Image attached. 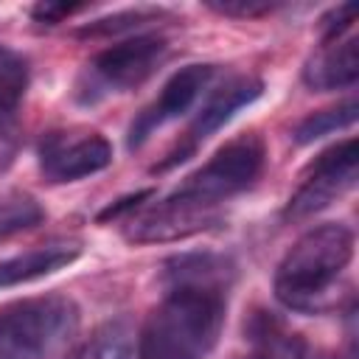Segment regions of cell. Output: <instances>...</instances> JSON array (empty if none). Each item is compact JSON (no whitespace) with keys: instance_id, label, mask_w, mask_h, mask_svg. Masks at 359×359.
Instances as JSON below:
<instances>
[{"instance_id":"obj_17","label":"cell","mask_w":359,"mask_h":359,"mask_svg":"<svg viewBox=\"0 0 359 359\" xmlns=\"http://www.w3.org/2000/svg\"><path fill=\"white\" fill-rule=\"evenodd\" d=\"M356 112H359L356 101H345V104H339V107L314 112V115H309L306 121L297 123V129H294V140H297L300 146L314 143V140H320L323 135H331V132H337V129L351 126V123L356 121Z\"/></svg>"},{"instance_id":"obj_15","label":"cell","mask_w":359,"mask_h":359,"mask_svg":"<svg viewBox=\"0 0 359 359\" xmlns=\"http://www.w3.org/2000/svg\"><path fill=\"white\" fill-rule=\"evenodd\" d=\"M28 87V65L20 53L0 45V126L20 107Z\"/></svg>"},{"instance_id":"obj_5","label":"cell","mask_w":359,"mask_h":359,"mask_svg":"<svg viewBox=\"0 0 359 359\" xmlns=\"http://www.w3.org/2000/svg\"><path fill=\"white\" fill-rule=\"evenodd\" d=\"M165 50L168 42L157 34H137L104 48L84 65L76 81V101L98 104L107 95L135 90L157 70V65L165 59Z\"/></svg>"},{"instance_id":"obj_9","label":"cell","mask_w":359,"mask_h":359,"mask_svg":"<svg viewBox=\"0 0 359 359\" xmlns=\"http://www.w3.org/2000/svg\"><path fill=\"white\" fill-rule=\"evenodd\" d=\"M261 90H264V84H261L258 79H252V76H236V79H230L227 84H222V87L199 107L196 118L191 121V126H188V132L182 135V140L177 143V149L168 151L165 160H163L160 165H154V171H168V168H174L177 163L188 160V157L196 151V146H199L202 140H208L216 129H222L241 107H250V104L261 95Z\"/></svg>"},{"instance_id":"obj_3","label":"cell","mask_w":359,"mask_h":359,"mask_svg":"<svg viewBox=\"0 0 359 359\" xmlns=\"http://www.w3.org/2000/svg\"><path fill=\"white\" fill-rule=\"evenodd\" d=\"M79 325V306L42 294L0 309V359H50Z\"/></svg>"},{"instance_id":"obj_23","label":"cell","mask_w":359,"mask_h":359,"mask_svg":"<svg viewBox=\"0 0 359 359\" xmlns=\"http://www.w3.org/2000/svg\"><path fill=\"white\" fill-rule=\"evenodd\" d=\"M8 157H11V140H8V135L0 126V168L8 163Z\"/></svg>"},{"instance_id":"obj_6","label":"cell","mask_w":359,"mask_h":359,"mask_svg":"<svg viewBox=\"0 0 359 359\" xmlns=\"http://www.w3.org/2000/svg\"><path fill=\"white\" fill-rule=\"evenodd\" d=\"M356 163H359L356 137H348V140L325 149L323 154H317L306 171L303 185L289 199L283 216L286 219H306V216L328 208L337 196H342L345 191L353 188Z\"/></svg>"},{"instance_id":"obj_8","label":"cell","mask_w":359,"mask_h":359,"mask_svg":"<svg viewBox=\"0 0 359 359\" xmlns=\"http://www.w3.org/2000/svg\"><path fill=\"white\" fill-rule=\"evenodd\" d=\"M216 67L213 65H188L182 70H177L160 90V95L143 107L137 112V118L132 121L129 126V137H126V146L129 149H137L143 146L160 126H165L168 121L185 115L196 101L199 95L205 93V87L210 84Z\"/></svg>"},{"instance_id":"obj_14","label":"cell","mask_w":359,"mask_h":359,"mask_svg":"<svg viewBox=\"0 0 359 359\" xmlns=\"http://www.w3.org/2000/svg\"><path fill=\"white\" fill-rule=\"evenodd\" d=\"M250 339L255 345L250 359H314L309 345L269 314H258L250 323Z\"/></svg>"},{"instance_id":"obj_19","label":"cell","mask_w":359,"mask_h":359,"mask_svg":"<svg viewBox=\"0 0 359 359\" xmlns=\"http://www.w3.org/2000/svg\"><path fill=\"white\" fill-rule=\"evenodd\" d=\"M205 6L224 17H261L278 8L275 3H261V0H208Z\"/></svg>"},{"instance_id":"obj_2","label":"cell","mask_w":359,"mask_h":359,"mask_svg":"<svg viewBox=\"0 0 359 359\" xmlns=\"http://www.w3.org/2000/svg\"><path fill=\"white\" fill-rule=\"evenodd\" d=\"M353 258V233L345 224H320L303 233L275 272V297L292 309L317 314L337 303V280Z\"/></svg>"},{"instance_id":"obj_20","label":"cell","mask_w":359,"mask_h":359,"mask_svg":"<svg viewBox=\"0 0 359 359\" xmlns=\"http://www.w3.org/2000/svg\"><path fill=\"white\" fill-rule=\"evenodd\" d=\"M353 17H356V3H342V6H337V8H331L323 20H320V28H323V42L325 45H331V42H337V36L353 22Z\"/></svg>"},{"instance_id":"obj_21","label":"cell","mask_w":359,"mask_h":359,"mask_svg":"<svg viewBox=\"0 0 359 359\" xmlns=\"http://www.w3.org/2000/svg\"><path fill=\"white\" fill-rule=\"evenodd\" d=\"M79 8H81V6H70V3H39V6L31 8V14H34V20L53 25V22H62L65 17H70V14L79 11Z\"/></svg>"},{"instance_id":"obj_18","label":"cell","mask_w":359,"mask_h":359,"mask_svg":"<svg viewBox=\"0 0 359 359\" xmlns=\"http://www.w3.org/2000/svg\"><path fill=\"white\" fill-rule=\"evenodd\" d=\"M157 11H143V8H135V11H123V14H115V17H107V20H95L90 22L87 28H81V36H107V34H118V31H129L140 22H146L149 17H154Z\"/></svg>"},{"instance_id":"obj_1","label":"cell","mask_w":359,"mask_h":359,"mask_svg":"<svg viewBox=\"0 0 359 359\" xmlns=\"http://www.w3.org/2000/svg\"><path fill=\"white\" fill-rule=\"evenodd\" d=\"M233 264L194 252L165 264V294L146 317L137 359H208L227 317Z\"/></svg>"},{"instance_id":"obj_11","label":"cell","mask_w":359,"mask_h":359,"mask_svg":"<svg viewBox=\"0 0 359 359\" xmlns=\"http://www.w3.org/2000/svg\"><path fill=\"white\" fill-rule=\"evenodd\" d=\"M219 216L216 213H199L191 208H180L171 202H160L154 210H149L146 216H140L137 222H132V227L126 230V238L135 244H149V241H174V238H185L194 236L210 224H216Z\"/></svg>"},{"instance_id":"obj_12","label":"cell","mask_w":359,"mask_h":359,"mask_svg":"<svg viewBox=\"0 0 359 359\" xmlns=\"http://www.w3.org/2000/svg\"><path fill=\"white\" fill-rule=\"evenodd\" d=\"M359 79V56H356V39H348L342 45H325L314 59L303 67V81L311 90H339L351 87Z\"/></svg>"},{"instance_id":"obj_22","label":"cell","mask_w":359,"mask_h":359,"mask_svg":"<svg viewBox=\"0 0 359 359\" xmlns=\"http://www.w3.org/2000/svg\"><path fill=\"white\" fill-rule=\"evenodd\" d=\"M151 196V191H137V194H132V196H123V199H118V202H112L109 208H104L101 213H98V222H107V219H118L121 213H126V210H132V208H137L143 199H149Z\"/></svg>"},{"instance_id":"obj_13","label":"cell","mask_w":359,"mask_h":359,"mask_svg":"<svg viewBox=\"0 0 359 359\" xmlns=\"http://www.w3.org/2000/svg\"><path fill=\"white\" fill-rule=\"evenodd\" d=\"M135 331L126 317L107 320L95 325L70 353L67 359H132Z\"/></svg>"},{"instance_id":"obj_7","label":"cell","mask_w":359,"mask_h":359,"mask_svg":"<svg viewBox=\"0 0 359 359\" xmlns=\"http://www.w3.org/2000/svg\"><path fill=\"white\" fill-rule=\"evenodd\" d=\"M112 163V146L98 132L59 129L39 143V171L50 182H76L104 171Z\"/></svg>"},{"instance_id":"obj_16","label":"cell","mask_w":359,"mask_h":359,"mask_svg":"<svg viewBox=\"0 0 359 359\" xmlns=\"http://www.w3.org/2000/svg\"><path fill=\"white\" fill-rule=\"evenodd\" d=\"M42 216H45V210L39 208V202L34 196L20 194V191L3 194L0 196V241L20 233V230L39 224Z\"/></svg>"},{"instance_id":"obj_10","label":"cell","mask_w":359,"mask_h":359,"mask_svg":"<svg viewBox=\"0 0 359 359\" xmlns=\"http://www.w3.org/2000/svg\"><path fill=\"white\" fill-rule=\"evenodd\" d=\"M81 255V241L73 238H56L39 247H31L25 252H17L11 258L0 261V289L31 283L36 278L53 275L65 266H70Z\"/></svg>"},{"instance_id":"obj_4","label":"cell","mask_w":359,"mask_h":359,"mask_svg":"<svg viewBox=\"0 0 359 359\" xmlns=\"http://www.w3.org/2000/svg\"><path fill=\"white\" fill-rule=\"evenodd\" d=\"M266 149L258 135H241L222 146L196 174H191L165 202L191 208L199 213H213V208L241 191H247L264 171Z\"/></svg>"}]
</instances>
